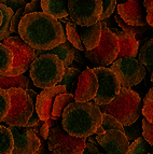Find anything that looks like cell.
Returning <instances> with one entry per match:
<instances>
[{"instance_id": "cell-23", "label": "cell", "mask_w": 153, "mask_h": 154, "mask_svg": "<svg viewBox=\"0 0 153 154\" xmlns=\"http://www.w3.org/2000/svg\"><path fill=\"white\" fill-rule=\"evenodd\" d=\"M81 75V71L76 68H71V67H67L65 68V73L59 81L58 84L64 85L66 88L67 93H71L73 94L74 88L76 90V85H78V81H79V77Z\"/></svg>"}, {"instance_id": "cell-20", "label": "cell", "mask_w": 153, "mask_h": 154, "mask_svg": "<svg viewBox=\"0 0 153 154\" xmlns=\"http://www.w3.org/2000/svg\"><path fill=\"white\" fill-rule=\"evenodd\" d=\"M74 50H76V48L66 39L65 42L59 43L58 45H56L55 48L48 50V51H46V52L58 56L59 59H61V62H63V64H64V66L67 68V67L70 66V65L72 64V62L74 60Z\"/></svg>"}, {"instance_id": "cell-19", "label": "cell", "mask_w": 153, "mask_h": 154, "mask_svg": "<svg viewBox=\"0 0 153 154\" xmlns=\"http://www.w3.org/2000/svg\"><path fill=\"white\" fill-rule=\"evenodd\" d=\"M40 2L42 12L56 20H61L69 15L68 0H40Z\"/></svg>"}, {"instance_id": "cell-39", "label": "cell", "mask_w": 153, "mask_h": 154, "mask_svg": "<svg viewBox=\"0 0 153 154\" xmlns=\"http://www.w3.org/2000/svg\"><path fill=\"white\" fill-rule=\"evenodd\" d=\"M33 12H42L40 0H31L30 2L24 7V15Z\"/></svg>"}, {"instance_id": "cell-14", "label": "cell", "mask_w": 153, "mask_h": 154, "mask_svg": "<svg viewBox=\"0 0 153 154\" xmlns=\"http://www.w3.org/2000/svg\"><path fill=\"white\" fill-rule=\"evenodd\" d=\"M117 14L132 26H145L147 23V9L143 0H127L117 5Z\"/></svg>"}, {"instance_id": "cell-45", "label": "cell", "mask_w": 153, "mask_h": 154, "mask_svg": "<svg viewBox=\"0 0 153 154\" xmlns=\"http://www.w3.org/2000/svg\"><path fill=\"white\" fill-rule=\"evenodd\" d=\"M43 122L44 121H42V120H40V121L38 122V123L36 124V125L33 126V127H31V128L33 129V131L36 134H39V131H40V128H41V126H42V124H43Z\"/></svg>"}, {"instance_id": "cell-1", "label": "cell", "mask_w": 153, "mask_h": 154, "mask_svg": "<svg viewBox=\"0 0 153 154\" xmlns=\"http://www.w3.org/2000/svg\"><path fill=\"white\" fill-rule=\"evenodd\" d=\"M18 36L35 50L42 51L53 49L67 39L58 20L44 12L24 15L18 24Z\"/></svg>"}, {"instance_id": "cell-26", "label": "cell", "mask_w": 153, "mask_h": 154, "mask_svg": "<svg viewBox=\"0 0 153 154\" xmlns=\"http://www.w3.org/2000/svg\"><path fill=\"white\" fill-rule=\"evenodd\" d=\"M14 140L8 127L0 125V154H12Z\"/></svg>"}, {"instance_id": "cell-3", "label": "cell", "mask_w": 153, "mask_h": 154, "mask_svg": "<svg viewBox=\"0 0 153 154\" xmlns=\"http://www.w3.org/2000/svg\"><path fill=\"white\" fill-rule=\"evenodd\" d=\"M100 107L101 112L114 116L123 126H128L139 119L143 105L137 93L130 88H121L117 95L109 103Z\"/></svg>"}, {"instance_id": "cell-11", "label": "cell", "mask_w": 153, "mask_h": 154, "mask_svg": "<svg viewBox=\"0 0 153 154\" xmlns=\"http://www.w3.org/2000/svg\"><path fill=\"white\" fill-rule=\"evenodd\" d=\"M93 71L98 80V90L94 97V103L97 106L107 105L120 92V82L110 68L97 67Z\"/></svg>"}, {"instance_id": "cell-32", "label": "cell", "mask_w": 153, "mask_h": 154, "mask_svg": "<svg viewBox=\"0 0 153 154\" xmlns=\"http://www.w3.org/2000/svg\"><path fill=\"white\" fill-rule=\"evenodd\" d=\"M142 114L149 122L153 124V88H150L143 100Z\"/></svg>"}, {"instance_id": "cell-28", "label": "cell", "mask_w": 153, "mask_h": 154, "mask_svg": "<svg viewBox=\"0 0 153 154\" xmlns=\"http://www.w3.org/2000/svg\"><path fill=\"white\" fill-rule=\"evenodd\" d=\"M13 65V53L8 46L0 43V75L12 68Z\"/></svg>"}, {"instance_id": "cell-48", "label": "cell", "mask_w": 153, "mask_h": 154, "mask_svg": "<svg viewBox=\"0 0 153 154\" xmlns=\"http://www.w3.org/2000/svg\"><path fill=\"white\" fill-rule=\"evenodd\" d=\"M1 23H2V12L0 10V25H1Z\"/></svg>"}, {"instance_id": "cell-25", "label": "cell", "mask_w": 153, "mask_h": 154, "mask_svg": "<svg viewBox=\"0 0 153 154\" xmlns=\"http://www.w3.org/2000/svg\"><path fill=\"white\" fill-rule=\"evenodd\" d=\"M0 10L2 12V23L0 25V40H5L11 36V20L15 12L3 5H0Z\"/></svg>"}, {"instance_id": "cell-40", "label": "cell", "mask_w": 153, "mask_h": 154, "mask_svg": "<svg viewBox=\"0 0 153 154\" xmlns=\"http://www.w3.org/2000/svg\"><path fill=\"white\" fill-rule=\"evenodd\" d=\"M50 129H51V127L48 126V122L44 121L43 124H42V126H41L40 131H39V135L42 137V139H44V140H48V134H50Z\"/></svg>"}, {"instance_id": "cell-9", "label": "cell", "mask_w": 153, "mask_h": 154, "mask_svg": "<svg viewBox=\"0 0 153 154\" xmlns=\"http://www.w3.org/2000/svg\"><path fill=\"white\" fill-rule=\"evenodd\" d=\"M110 69L117 75L121 88H126L139 84L147 73L145 67L133 57H122L120 59H115L111 64Z\"/></svg>"}, {"instance_id": "cell-16", "label": "cell", "mask_w": 153, "mask_h": 154, "mask_svg": "<svg viewBox=\"0 0 153 154\" xmlns=\"http://www.w3.org/2000/svg\"><path fill=\"white\" fill-rule=\"evenodd\" d=\"M98 90V80L93 69L87 67L79 77L76 90L74 92V99L79 103H85L94 99Z\"/></svg>"}, {"instance_id": "cell-27", "label": "cell", "mask_w": 153, "mask_h": 154, "mask_svg": "<svg viewBox=\"0 0 153 154\" xmlns=\"http://www.w3.org/2000/svg\"><path fill=\"white\" fill-rule=\"evenodd\" d=\"M108 129H117V131H121L124 133V126L120 123V121H117L114 116L102 112L101 125L97 128L96 134L97 135H100V134L105 133Z\"/></svg>"}, {"instance_id": "cell-22", "label": "cell", "mask_w": 153, "mask_h": 154, "mask_svg": "<svg viewBox=\"0 0 153 154\" xmlns=\"http://www.w3.org/2000/svg\"><path fill=\"white\" fill-rule=\"evenodd\" d=\"M138 60L143 66L148 67L151 73V81L153 82V39L141 46L140 51L138 52Z\"/></svg>"}, {"instance_id": "cell-30", "label": "cell", "mask_w": 153, "mask_h": 154, "mask_svg": "<svg viewBox=\"0 0 153 154\" xmlns=\"http://www.w3.org/2000/svg\"><path fill=\"white\" fill-rule=\"evenodd\" d=\"M124 134L130 142H133L142 135V120L136 121L128 126H124Z\"/></svg>"}, {"instance_id": "cell-42", "label": "cell", "mask_w": 153, "mask_h": 154, "mask_svg": "<svg viewBox=\"0 0 153 154\" xmlns=\"http://www.w3.org/2000/svg\"><path fill=\"white\" fill-rule=\"evenodd\" d=\"M39 121H40V118H39L38 113L35 111V112L31 114L30 119H29V121L27 122V124L25 125V127H33V126L36 125Z\"/></svg>"}, {"instance_id": "cell-51", "label": "cell", "mask_w": 153, "mask_h": 154, "mask_svg": "<svg viewBox=\"0 0 153 154\" xmlns=\"http://www.w3.org/2000/svg\"><path fill=\"white\" fill-rule=\"evenodd\" d=\"M147 154H152V153H150V152H149V153H147Z\"/></svg>"}, {"instance_id": "cell-4", "label": "cell", "mask_w": 153, "mask_h": 154, "mask_svg": "<svg viewBox=\"0 0 153 154\" xmlns=\"http://www.w3.org/2000/svg\"><path fill=\"white\" fill-rule=\"evenodd\" d=\"M63 62L58 56L44 51V54L39 55L30 65V77L37 88H53L59 83L65 73Z\"/></svg>"}, {"instance_id": "cell-34", "label": "cell", "mask_w": 153, "mask_h": 154, "mask_svg": "<svg viewBox=\"0 0 153 154\" xmlns=\"http://www.w3.org/2000/svg\"><path fill=\"white\" fill-rule=\"evenodd\" d=\"M114 18H115V22L117 23V25L120 26L121 28H122V30L125 31V32L130 33V35H134V36H136V35H139V33L142 32V29L139 28V27H142V26L128 25L127 23H125V22L123 21L122 17H121L119 14H117V15L114 16Z\"/></svg>"}, {"instance_id": "cell-5", "label": "cell", "mask_w": 153, "mask_h": 154, "mask_svg": "<svg viewBox=\"0 0 153 154\" xmlns=\"http://www.w3.org/2000/svg\"><path fill=\"white\" fill-rule=\"evenodd\" d=\"M7 91L10 94L11 106L2 122L11 126H25L36 111L35 105L23 88H13Z\"/></svg>"}, {"instance_id": "cell-29", "label": "cell", "mask_w": 153, "mask_h": 154, "mask_svg": "<svg viewBox=\"0 0 153 154\" xmlns=\"http://www.w3.org/2000/svg\"><path fill=\"white\" fill-rule=\"evenodd\" d=\"M66 36L68 40L72 45L79 51H85V48L82 43L81 39L78 31H76V25L73 22H66Z\"/></svg>"}, {"instance_id": "cell-47", "label": "cell", "mask_w": 153, "mask_h": 154, "mask_svg": "<svg viewBox=\"0 0 153 154\" xmlns=\"http://www.w3.org/2000/svg\"><path fill=\"white\" fill-rule=\"evenodd\" d=\"M89 142H92V143H94L95 146L96 144H98V142H97V139L96 138H93V137H91V136H89Z\"/></svg>"}, {"instance_id": "cell-24", "label": "cell", "mask_w": 153, "mask_h": 154, "mask_svg": "<svg viewBox=\"0 0 153 154\" xmlns=\"http://www.w3.org/2000/svg\"><path fill=\"white\" fill-rule=\"evenodd\" d=\"M76 101L74 99V94L71 93H63V94H59L55 100H54V105H53V110H52V116H55V118H61L63 116V112L66 109V107L68 105H70L71 103Z\"/></svg>"}, {"instance_id": "cell-21", "label": "cell", "mask_w": 153, "mask_h": 154, "mask_svg": "<svg viewBox=\"0 0 153 154\" xmlns=\"http://www.w3.org/2000/svg\"><path fill=\"white\" fill-rule=\"evenodd\" d=\"M28 86L29 80L24 73L18 75H0V88L3 90H9V88H13L27 90Z\"/></svg>"}, {"instance_id": "cell-52", "label": "cell", "mask_w": 153, "mask_h": 154, "mask_svg": "<svg viewBox=\"0 0 153 154\" xmlns=\"http://www.w3.org/2000/svg\"><path fill=\"white\" fill-rule=\"evenodd\" d=\"M97 154H102V153H100V152H99V153H97Z\"/></svg>"}, {"instance_id": "cell-46", "label": "cell", "mask_w": 153, "mask_h": 154, "mask_svg": "<svg viewBox=\"0 0 153 154\" xmlns=\"http://www.w3.org/2000/svg\"><path fill=\"white\" fill-rule=\"evenodd\" d=\"M143 3H145V9H150L153 7V0H143Z\"/></svg>"}, {"instance_id": "cell-18", "label": "cell", "mask_w": 153, "mask_h": 154, "mask_svg": "<svg viewBox=\"0 0 153 154\" xmlns=\"http://www.w3.org/2000/svg\"><path fill=\"white\" fill-rule=\"evenodd\" d=\"M113 32L117 35V40H119V53L115 59H120L122 57H133L135 58L138 54V49H139V42L134 35L125 32V31H115L111 29Z\"/></svg>"}, {"instance_id": "cell-10", "label": "cell", "mask_w": 153, "mask_h": 154, "mask_svg": "<svg viewBox=\"0 0 153 154\" xmlns=\"http://www.w3.org/2000/svg\"><path fill=\"white\" fill-rule=\"evenodd\" d=\"M102 0H68V14L76 25L91 26L100 21Z\"/></svg>"}, {"instance_id": "cell-41", "label": "cell", "mask_w": 153, "mask_h": 154, "mask_svg": "<svg viewBox=\"0 0 153 154\" xmlns=\"http://www.w3.org/2000/svg\"><path fill=\"white\" fill-rule=\"evenodd\" d=\"M97 153H99V150H98V148L94 143H92V142H86L85 143L83 154H97Z\"/></svg>"}, {"instance_id": "cell-7", "label": "cell", "mask_w": 153, "mask_h": 154, "mask_svg": "<svg viewBox=\"0 0 153 154\" xmlns=\"http://www.w3.org/2000/svg\"><path fill=\"white\" fill-rule=\"evenodd\" d=\"M120 46L117 37L107 26H102L99 44L93 50L85 51V57L99 67H106L117 58Z\"/></svg>"}, {"instance_id": "cell-38", "label": "cell", "mask_w": 153, "mask_h": 154, "mask_svg": "<svg viewBox=\"0 0 153 154\" xmlns=\"http://www.w3.org/2000/svg\"><path fill=\"white\" fill-rule=\"evenodd\" d=\"M24 16V8H20V10H17L14 15H13L12 20H11V27L10 31L12 32H18V24H20V20Z\"/></svg>"}, {"instance_id": "cell-17", "label": "cell", "mask_w": 153, "mask_h": 154, "mask_svg": "<svg viewBox=\"0 0 153 154\" xmlns=\"http://www.w3.org/2000/svg\"><path fill=\"white\" fill-rule=\"evenodd\" d=\"M101 30L102 24L100 21L91 26H86V27L76 25V31L79 33L80 39L84 45L85 51L93 50L99 44L100 38H101Z\"/></svg>"}, {"instance_id": "cell-35", "label": "cell", "mask_w": 153, "mask_h": 154, "mask_svg": "<svg viewBox=\"0 0 153 154\" xmlns=\"http://www.w3.org/2000/svg\"><path fill=\"white\" fill-rule=\"evenodd\" d=\"M117 0H102V12L100 15V21L109 17L117 8Z\"/></svg>"}, {"instance_id": "cell-12", "label": "cell", "mask_w": 153, "mask_h": 154, "mask_svg": "<svg viewBox=\"0 0 153 154\" xmlns=\"http://www.w3.org/2000/svg\"><path fill=\"white\" fill-rule=\"evenodd\" d=\"M8 128L14 140L12 154H33L38 152L41 141L31 127L9 125Z\"/></svg>"}, {"instance_id": "cell-6", "label": "cell", "mask_w": 153, "mask_h": 154, "mask_svg": "<svg viewBox=\"0 0 153 154\" xmlns=\"http://www.w3.org/2000/svg\"><path fill=\"white\" fill-rule=\"evenodd\" d=\"M86 138L69 135L61 123L50 129L48 146L51 154H83Z\"/></svg>"}, {"instance_id": "cell-37", "label": "cell", "mask_w": 153, "mask_h": 154, "mask_svg": "<svg viewBox=\"0 0 153 154\" xmlns=\"http://www.w3.org/2000/svg\"><path fill=\"white\" fill-rule=\"evenodd\" d=\"M0 5H5V7L12 9L14 12H16L20 8H24L27 5V2L25 0H0Z\"/></svg>"}, {"instance_id": "cell-43", "label": "cell", "mask_w": 153, "mask_h": 154, "mask_svg": "<svg viewBox=\"0 0 153 154\" xmlns=\"http://www.w3.org/2000/svg\"><path fill=\"white\" fill-rule=\"evenodd\" d=\"M147 23L153 27V7L150 9H147Z\"/></svg>"}, {"instance_id": "cell-8", "label": "cell", "mask_w": 153, "mask_h": 154, "mask_svg": "<svg viewBox=\"0 0 153 154\" xmlns=\"http://www.w3.org/2000/svg\"><path fill=\"white\" fill-rule=\"evenodd\" d=\"M13 53L12 68L5 75H23L36 58V50L26 43L20 36H10L2 42Z\"/></svg>"}, {"instance_id": "cell-15", "label": "cell", "mask_w": 153, "mask_h": 154, "mask_svg": "<svg viewBox=\"0 0 153 154\" xmlns=\"http://www.w3.org/2000/svg\"><path fill=\"white\" fill-rule=\"evenodd\" d=\"M63 93H67L66 88L64 85L57 84L53 88H44L41 91L40 94H38L35 109H36V112L38 113L40 120L46 121L48 119L51 118L54 100L59 94H63Z\"/></svg>"}, {"instance_id": "cell-49", "label": "cell", "mask_w": 153, "mask_h": 154, "mask_svg": "<svg viewBox=\"0 0 153 154\" xmlns=\"http://www.w3.org/2000/svg\"><path fill=\"white\" fill-rule=\"evenodd\" d=\"M33 154H41V153H38V152H36V153H33Z\"/></svg>"}, {"instance_id": "cell-31", "label": "cell", "mask_w": 153, "mask_h": 154, "mask_svg": "<svg viewBox=\"0 0 153 154\" xmlns=\"http://www.w3.org/2000/svg\"><path fill=\"white\" fill-rule=\"evenodd\" d=\"M149 146L143 137H139L130 144L128 154H147L149 153Z\"/></svg>"}, {"instance_id": "cell-44", "label": "cell", "mask_w": 153, "mask_h": 154, "mask_svg": "<svg viewBox=\"0 0 153 154\" xmlns=\"http://www.w3.org/2000/svg\"><path fill=\"white\" fill-rule=\"evenodd\" d=\"M26 91V93L28 94V96L30 97V99H31V101H33V103L35 106H36V101H37V97H38V94H37L35 91H33V90H25Z\"/></svg>"}, {"instance_id": "cell-36", "label": "cell", "mask_w": 153, "mask_h": 154, "mask_svg": "<svg viewBox=\"0 0 153 154\" xmlns=\"http://www.w3.org/2000/svg\"><path fill=\"white\" fill-rule=\"evenodd\" d=\"M142 137L150 146H153V124L145 118L142 119Z\"/></svg>"}, {"instance_id": "cell-2", "label": "cell", "mask_w": 153, "mask_h": 154, "mask_svg": "<svg viewBox=\"0 0 153 154\" xmlns=\"http://www.w3.org/2000/svg\"><path fill=\"white\" fill-rule=\"evenodd\" d=\"M102 112L95 103L73 101L66 107L61 116V125L71 136L87 138L96 134L101 125Z\"/></svg>"}, {"instance_id": "cell-33", "label": "cell", "mask_w": 153, "mask_h": 154, "mask_svg": "<svg viewBox=\"0 0 153 154\" xmlns=\"http://www.w3.org/2000/svg\"><path fill=\"white\" fill-rule=\"evenodd\" d=\"M11 106V97L7 90L0 88V123L3 121Z\"/></svg>"}, {"instance_id": "cell-13", "label": "cell", "mask_w": 153, "mask_h": 154, "mask_svg": "<svg viewBox=\"0 0 153 154\" xmlns=\"http://www.w3.org/2000/svg\"><path fill=\"white\" fill-rule=\"evenodd\" d=\"M97 142L108 154H128L130 141L125 134L117 129H108L97 135Z\"/></svg>"}, {"instance_id": "cell-50", "label": "cell", "mask_w": 153, "mask_h": 154, "mask_svg": "<svg viewBox=\"0 0 153 154\" xmlns=\"http://www.w3.org/2000/svg\"><path fill=\"white\" fill-rule=\"evenodd\" d=\"M94 1H101V0H94Z\"/></svg>"}]
</instances>
